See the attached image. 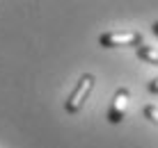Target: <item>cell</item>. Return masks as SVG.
Instances as JSON below:
<instances>
[{
	"instance_id": "cell-1",
	"label": "cell",
	"mask_w": 158,
	"mask_h": 148,
	"mask_svg": "<svg viewBox=\"0 0 158 148\" xmlns=\"http://www.w3.org/2000/svg\"><path fill=\"white\" fill-rule=\"evenodd\" d=\"M92 89H94V75L92 73H85L83 78L78 80V84H76V89L71 91V96L67 98V103H64V109H67L69 114H78L80 109H83L87 96L92 94Z\"/></svg>"
},
{
	"instance_id": "cell-2",
	"label": "cell",
	"mask_w": 158,
	"mask_h": 148,
	"mask_svg": "<svg viewBox=\"0 0 158 148\" xmlns=\"http://www.w3.org/2000/svg\"><path fill=\"white\" fill-rule=\"evenodd\" d=\"M99 43L103 48H119V46H142L140 32H106L99 37Z\"/></svg>"
},
{
	"instance_id": "cell-3",
	"label": "cell",
	"mask_w": 158,
	"mask_h": 148,
	"mask_svg": "<svg viewBox=\"0 0 158 148\" xmlns=\"http://www.w3.org/2000/svg\"><path fill=\"white\" fill-rule=\"evenodd\" d=\"M128 89L126 87H119V89L115 91V96H112V105L110 109H108V121L110 123H122L124 121V116H126V107H128Z\"/></svg>"
},
{
	"instance_id": "cell-4",
	"label": "cell",
	"mask_w": 158,
	"mask_h": 148,
	"mask_svg": "<svg viewBox=\"0 0 158 148\" xmlns=\"http://www.w3.org/2000/svg\"><path fill=\"white\" fill-rule=\"evenodd\" d=\"M138 57L149 64H158V48L154 46H138Z\"/></svg>"
},
{
	"instance_id": "cell-5",
	"label": "cell",
	"mask_w": 158,
	"mask_h": 148,
	"mask_svg": "<svg viewBox=\"0 0 158 148\" xmlns=\"http://www.w3.org/2000/svg\"><path fill=\"white\" fill-rule=\"evenodd\" d=\"M144 116L149 119L151 123L158 125V107H156V105H147V107H144Z\"/></svg>"
},
{
	"instance_id": "cell-6",
	"label": "cell",
	"mask_w": 158,
	"mask_h": 148,
	"mask_svg": "<svg viewBox=\"0 0 158 148\" xmlns=\"http://www.w3.org/2000/svg\"><path fill=\"white\" fill-rule=\"evenodd\" d=\"M149 91H151V94H158V78L149 82Z\"/></svg>"
},
{
	"instance_id": "cell-7",
	"label": "cell",
	"mask_w": 158,
	"mask_h": 148,
	"mask_svg": "<svg viewBox=\"0 0 158 148\" xmlns=\"http://www.w3.org/2000/svg\"><path fill=\"white\" fill-rule=\"evenodd\" d=\"M154 34H158V21L154 23Z\"/></svg>"
}]
</instances>
